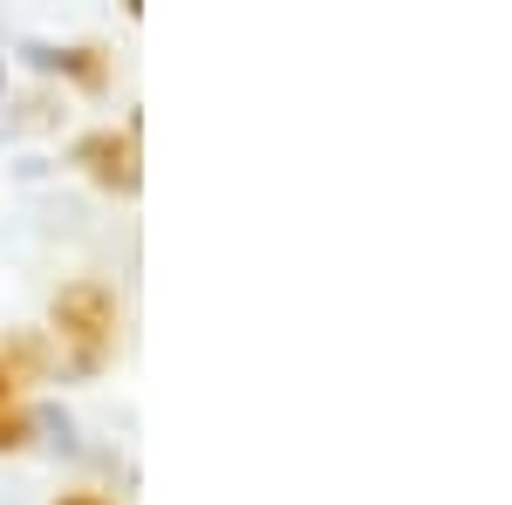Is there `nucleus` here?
<instances>
[{"instance_id": "f257e3e1", "label": "nucleus", "mask_w": 512, "mask_h": 505, "mask_svg": "<svg viewBox=\"0 0 512 505\" xmlns=\"http://www.w3.org/2000/svg\"><path fill=\"white\" fill-rule=\"evenodd\" d=\"M48 349H55V376L62 383H96L117 369V349H123V301L110 280L96 273H76L55 287L48 301V321H41Z\"/></svg>"}, {"instance_id": "0eeeda50", "label": "nucleus", "mask_w": 512, "mask_h": 505, "mask_svg": "<svg viewBox=\"0 0 512 505\" xmlns=\"http://www.w3.org/2000/svg\"><path fill=\"white\" fill-rule=\"evenodd\" d=\"M0 396H28V389L14 383V376H7V362H0Z\"/></svg>"}, {"instance_id": "39448f33", "label": "nucleus", "mask_w": 512, "mask_h": 505, "mask_svg": "<svg viewBox=\"0 0 512 505\" xmlns=\"http://www.w3.org/2000/svg\"><path fill=\"white\" fill-rule=\"evenodd\" d=\"M35 444V403L28 396H0V458Z\"/></svg>"}, {"instance_id": "20e7f679", "label": "nucleus", "mask_w": 512, "mask_h": 505, "mask_svg": "<svg viewBox=\"0 0 512 505\" xmlns=\"http://www.w3.org/2000/svg\"><path fill=\"white\" fill-rule=\"evenodd\" d=\"M0 362H7V376L21 389L55 383V349H48L41 328H7V335H0Z\"/></svg>"}, {"instance_id": "f03ea898", "label": "nucleus", "mask_w": 512, "mask_h": 505, "mask_svg": "<svg viewBox=\"0 0 512 505\" xmlns=\"http://www.w3.org/2000/svg\"><path fill=\"white\" fill-rule=\"evenodd\" d=\"M69 171H82L103 198H137L144 192V117L130 110L123 123H89L69 137Z\"/></svg>"}, {"instance_id": "7ed1b4c3", "label": "nucleus", "mask_w": 512, "mask_h": 505, "mask_svg": "<svg viewBox=\"0 0 512 505\" xmlns=\"http://www.w3.org/2000/svg\"><path fill=\"white\" fill-rule=\"evenodd\" d=\"M14 55H21L35 76L62 82L69 96H89V103H103L110 82H117V62H110L103 41H69V48H55V41H14Z\"/></svg>"}, {"instance_id": "423d86ee", "label": "nucleus", "mask_w": 512, "mask_h": 505, "mask_svg": "<svg viewBox=\"0 0 512 505\" xmlns=\"http://www.w3.org/2000/svg\"><path fill=\"white\" fill-rule=\"evenodd\" d=\"M48 505H117L110 492H96V485H76V492H55Z\"/></svg>"}, {"instance_id": "1a4fd4ad", "label": "nucleus", "mask_w": 512, "mask_h": 505, "mask_svg": "<svg viewBox=\"0 0 512 505\" xmlns=\"http://www.w3.org/2000/svg\"><path fill=\"white\" fill-rule=\"evenodd\" d=\"M123 14H130V21H137V14H144V0H123Z\"/></svg>"}, {"instance_id": "6e6552de", "label": "nucleus", "mask_w": 512, "mask_h": 505, "mask_svg": "<svg viewBox=\"0 0 512 505\" xmlns=\"http://www.w3.org/2000/svg\"><path fill=\"white\" fill-rule=\"evenodd\" d=\"M0 110H7V55H0Z\"/></svg>"}]
</instances>
